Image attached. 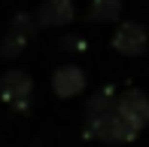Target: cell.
I'll use <instances>...</instances> for the list:
<instances>
[{"label": "cell", "mask_w": 149, "mask_h": 147, "mask_svg": "<svg viewBox=\"0 0 149 147\" xmlns=\"http://www.w3.org/2000/svg\"><path fill=\"white\" fill-rule=\"evenodd\" d=\"M149 43V31L143 22H134V18H125V22L116 25V31H113L110 37V46L122 55H140V52L146 49Z\"/></svg>", "instance_id": "obj_3"}, {"label": "cell", "mask_w": 149, "mask_h": 147, "mask_svg": "<svg viewBox=\"0 0 149 147\" xmlns=\"http://www.w3.org/2000/svg\"><path fill=\"white\" fill-rule=\"evenodd\" d=\"M122 16V0H88V18L94 22H116Z\"/></svg>", "instance_id": "obj_7"}, {"label": "cell", "mask_w": 149, "mask_h": 147, "mask_svg": "<svg viewBox=\"0 0 149 147\" xmlns=\"http://www.w3.org/2000/svg\"><path fill=\"white\" fill-rule=\"evenodd\" d=\"M33 95V77L24 68H6L0 74V98L15 110H28Z\"/></svg>", "instance_id": "obj_2"}, {"label": "cell", "mask_w": 149, "mask_h": 147, "mask_svg": "<svg viewBox=\"0 0 149 147\" xmlns=\"http://www.w3.org/2000/svg\"><path fill=\"white\" fill-rule=\"evenodd\" d=\"M85 86H88V77L73 61L58 64V68L52 71V89H55L58 98H73V95H79V92H85Z\"/></svg>", "instance_id": "obj_4"}, {"label": "cell", "mask_w": 149, "mask_h": 147, "mask_svg": "<svg viewBox=\"0 0 149 147\" xmlns=\"http://www.w3.org/2000/svg\"><path fill=\"white\" fill-rule=\"evenodd\" d=\"M116 107L125 113L131 123H137L140 129L149 126V92H143V89H125V92H119Z\"/></svg>", "instance_id": "obj_5"}, {"label": "cell", "mask_w": 149, "mask_h": 147, "mask_svg": "<svg viewBox=\"0 0 149 147\" xmlns=\"http://www.w3.org/2000/svg\"><path fill=\"white\" fill-rule=\"evenodd\" d=\"M88 40H85L82 34H67V37H61V49H67V52H85L88 49Z\"/></svg>", "instance_id": "obj_10"}, {"label": "cell", "mask_w": 149, "mask_h": 147, "mask_svg": "<svg viewBox=\"0 0 149 147\" xmlns=\"http://www.w3.org/2000/svg\"><path fill=\"white\" fill-rule=\"evenodd\" d=\"M82 132L88 138H100V141H110V144H128L137 138L140 126L131 123L119 107H113L110 113H100V117H85Z\"/></svg>", "instance_id": "obj_1"}, {"label": "cell", "mask_w": 149, "mask_h": 147, "mask_svg": "<svg viewBox=\"0 0 149 147\" xmlns=\"http://www.w3.org/2000/svg\"><path fill=\"white\" fill-rule=\"evenodd\" d=\"M76 18V3L73 0H43L37 6V22L46 28H55V25H70Z\"/></svg>", "instance_id": "obj_6"}, {"label": "cell", "mask_w": 149, "mask_h": 147, "mask_svg": "<svg viewBox=\"0 0 149 147\" xmlns=\"http://www.w3.org/2000/svg\"><path fill=\"white\" fill-rule=\"evenodd\" d=\"M28 34H22V31L15 28H6L3 37H0V58H15L18 52H24V46H28Z\"/></svg>", "instance_id": "obj_8"}, {"label": "cell", "mask_w": 149, "mask_h": 147, "mask_svg": "<svg viewBox=\"0 0 149 147\" xmlns=\"http://www.w3.org/2000/svg\"><path fill=\"white\" fill-rule=\"evenodd\" d=\"M37 16H31L28 9H18L15 16H12V22H9V28H15V31H22V34H28V37H33V31H37Z\"/></svg>", "instance_id": "obj_9"}]
</instances>
